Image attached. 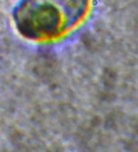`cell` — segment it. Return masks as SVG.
<instances>
[{"instance_id": "6da1fadb", "label": "cell", "mask_w": 138, "mask_h": 152, "mask_svg": "<svg viewBox=\"0 0 138 152\" xmlns=\"http://www.w3.org/2000/svg\"><path fill=\"white\" fill-rule=\"evenodd\" d=\"M83 3V0H31L18 10L17 26L28 36L55 35L82 12Z\"/></svg>"}]
</instances>
